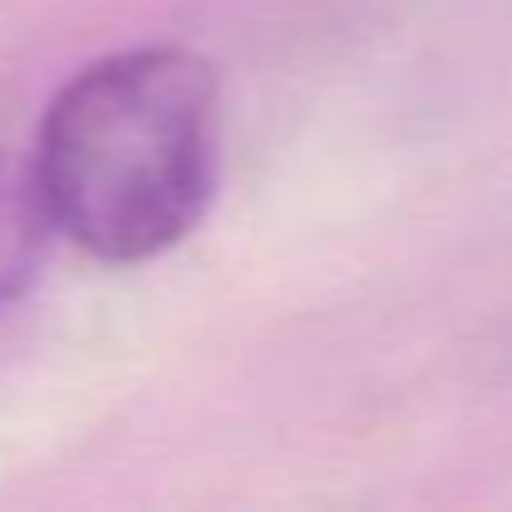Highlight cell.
<instances>
[{"mask_svg": "<svg viewBox=\"0 0 512 512\" xmlns=\"http://www.w3.org/2000/svg\"><path fill=\"white\" fill-rule=\"evenodd\" d=\"M46 231L51 226L41 216L31 166H21L0 151V307H11L31 287Z\"/></svg>", "mask_w": 512, "mask_h": 512, "instance_id": "cell-2", "label": "cell"}, {"mask_svg": "<svg viewBox=\"0 0 512 512\" xmlns=\"http://www.w3.org/2000/svg\"><path fill=\"white\" fill-rule=\"evenodd\" d=\"M221 91L186 46H131L81 66L46 106L31 156L51 231L106 267L181 246L216 191Z\"/></svg>", "mask_w": 512, "mask_h": 512, "instance_id": "cell-1", "label": "cell"}]
</instances>
